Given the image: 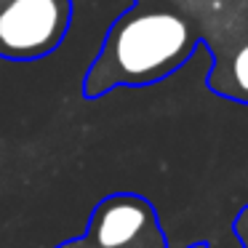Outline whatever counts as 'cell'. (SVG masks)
Returning a JSON list of instances; mask_svg holds the SVG:
<instances>
[{
  "label": "cell",
  "instance_id": "1",
  "mask_svg": "<svg viewBox=\"0 0 248 248\" xmlns=\"http://www.w3.org/2000/svg\"><path fill=\"white\" fill-rule=\"evenodd\" d=\"M192 22L171 0H134L109 24L96 59L83 78V99L93 102L120 86H152L179 72L198 51Z\"/></svg>",
  "mask_w": 248,
  "mask_h": 248
},
{
  "label": "cell",
  "instance_id": "2",
  "mask_svg": "<svg viewBox=\"0 0 248 248\" xmlns=\"http://www.w3.org/2000/svg\"><path fill=\"white\" fill-rule=\"evenodd\" d=\"M211 54L208 91L248 104V0H171Z\"/></svg>",
  "mask_w": 248,
  "mask_h": 248
},
{
  "label": "cell",
  "instance_id": "3",
  "mask_svg": "<svg viewBox=\"0 0 248 248\" xmlns=\"http://www.w3.org/2000/svg\"><path fill=\"white\" fill-rule=\"evenodd\" d=\"M54 248H168L155 205L136 192H112L93 205L86 232ZM187 248H211L205 240Z\"/></svg>",
  "mask_w": 248,
  "mask_h": 248
},
{
  "label": "cell",
  "instance_id": "4",
  "mask_svg": "<svg viewBox=\"0 0 248 248\" xmlns=\"http://www.w3.org/2000/svg\"><path fill=\"white\" fill-rule=\"evenodd\" d=\"M72 0H0V59L38 62L51 56L70 32Z\"/></svg>",
  "mask_w": 248,
  "mask_h": 248
},
{
  "label": "cell",
  "instance_id": "5",
  "mask_svg": "<svg viewBox=\"0 0 248 248\" xmlns=\"http://www.w3.org/2000/svg\"><path fill=\"white\" fill-rule=\"evenodd\" d=\"M232 235L243 248H248V205H243L237 211V216L232 219Z\"/></svg>",
  "mask_w": 248,
  "mask_h": 248
}]
</instances>
